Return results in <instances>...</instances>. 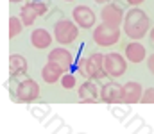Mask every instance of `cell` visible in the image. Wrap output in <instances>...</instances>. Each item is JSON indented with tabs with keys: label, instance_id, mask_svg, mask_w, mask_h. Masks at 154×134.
<instances>
[{
	"label": "cell",
	"instance_id": "15",
	"mask_svg": "<svg viewBox=\"0 0 154 134\" xmlns=\"http://www.w3.org/2000/svg\"><path fill=\"white\" fill-rule=\"evenodd\" d=\"M31 43H32L34 48L43 50V48H47L48 45L52 43V36H50L48 31H45V29H36V31H32V34H31Z\"/></svg>",
	"mask_w": 154,
	"mask_h": 134
},
{
	"label": "cell",
	"instance_id": "10",
	"mask_svg": "<svg viewBox=\"0 0 154 134\" xmlns=\"http://www.w3.org/2000/svg\"><path fill=\"white\" fill-rule=\"evenodd\" d=\"M16 97L22 100V102H32L39 97V86L36 81L32 79H27L23 82H20V86L16 89Z\"/></svg>",
	"mask_w": 154,
	"mask_h": 134
},
{
	"label": "cell",
	"instance_id": "7",
	"mask_svg": "<svg viewBox=\"0 0 154 134\" xmlns=\"http://www.w3.org/2000/svg\"><path fill=\"white\" fill-rule=\"evenodd\" d=\"M72 16H74V22L82 29H91L95 25V20H97L95 13L88 5H77L72 11Z\"/></svg>",
	"mask_w": 154,
	"mask_h": 134
},
{
	"label": "cell",
	"instance_id": "18",
	"mask_svg": "<svg viewBox=\"0 0 154 134\" xmlns=\"http://www.w3.org/2000/svg\"><path fill=\"white\" fill-rule=\"evenodd\" d=\"M22 29H23V22L16 16H11V20H9V36L16 38L22 32Z\"/></svg>",
	"mask_w": 154,
	"mask_h": 134
},
{
	"label": "cell",
	"instance_id": "22",
	"mask_svg": "<svg viewBox=\"0 0 154 134\" xmlns=\"http://www.w3.org/2000/svg\"><path fill=\"white\" fill-rule=\"evenodd\" d=\"M127 2H129L131 5H140V4H142L143 0H127Z\"/></svg>",
	"mask_w": 154,
	"mask_h": 134
},
{
	"label": "cell",
	"instance_id": "12",
	"mask_svg": "<svg viewBox=\"0 0 154 134\" xmlns=\"http://www.w3.org/2000/svg\"><path fill=\"white\" fill-rule=\"evenodd\" d=\"M48 61L59 64L63 70H68L70 64H72V54H70L66 48H54V50H50V54H48Z\"/></svg>",
	"mask_w": 154,
	"mask_h": 134
},
{
	"label": "cell",
	"instance_id": "26",
	"mask_svg": "<svg viewBox=\"0 0 154 134\" xmlns=\"http://www.w3.org/2000/svg\"><path fill=\"white\" fill-rule=\"evenodd\" d=\"M66 2H72V0H66Z\"/></svg>",
	"mask_w": 154,
	"mask_h": 134
},
{
	"label": "cell",
	"instance_id": "13",
	"mask_svg": "<svg viewBox=\"0 0 154 134\" xmlns=\"http://www.w3.org/2000/svg\"><path fill=\"white\" fill-rule=\"evenodd\" d=\"M120 93H122V86L116 82H109V84L102 86L100 98L108 104H115V102H120Z\"/></svg>",
	"mask_w": 154,
	"mask_h": 134
},
{
	"label": "cell",
	"instance_id": "24",
	"mask_svg": "<svg viewBox=\"0 0 154 134\" xmlns=\"http://www.w3.org/2000/svg\"><path fill=\"white\" fill-rule=\"evenodd\" d=\"M95 2H99V4H106V2H109V0H95Z\"/></svg>",
	"mask_w": 154,
	"mask_h": 134
},
{
	"label": "cell",
	"instance_id": "6",
	"mask_svg": "<svg viewBox=\"0 0 154 134\" xmlns=\"http://www.w3.org/2000/svg\"><path fill=\"white\" fill-rule=\"evenodd\" d=\"M47 13V5L43 2H29L20 9V20L23 22L25 27L32 25L38 16H43Z\"/></svg>",
	"mask_w": 154,
	"mask_h": 134
},
{
	"label": "cell",
	"instance_id": "8",
	"mask_svg": "<svg viewBox=\"0 0 154 134\" xmlns=\"http://www.w3.org/2000/svg\"><path fill=\"white\" fill-rule=\"evenodd\" d=\"M100 18H102V23L106 25H111V27H116L120 23H124V14H122V9L115 5V4H106L100 11Z\"/></svg>",
	"mask_w": 154,
	"mask_h": 134
},
{
	"label": "cell",
	"instance_id": "1",
	"mask_svg": "<svg viewBox=\"0 0 154 134\" xmlns=\"http://www.w3.org/2000/svg\"><path fill=\"white\" fill-rule=\"evenodd\" d=\"M149 25H151V23H149V18H147V14H145L142 9L134 7V9H131V11L125 13L124 31H125V34H127L129 38H133V40H142V38L147 34Z\"/></svg>",
	"mask_w": 154,
	"mask_h": 134
},
{
	"label": "cell",
	"instance_id": "11",
	"mask_svg": "<svg viewBox=\"0 0 154 134\" xmlns=\"http://www.w3.org/2000/svg\"><path fill=\"white\" fill-rule=\"evenodd\" d=\"M63 72H65V70H63L59 64L48 61V63L43 66V70H41V77H43V81H45L47 84H56L57 81H61Z\"/></svg>",
	"mask_w": 154,
	"mask_h": 134
},
{
	"label": "cell",
	"instance_id": "9",
	"mask_svg": "<svg viewBox=\"0 0 154 134\" xmlns=\"http://www.w3.org/2000/svg\"><path fill=\"white\" fill-rule=\"evenodd\" d=\"M142 95H143V88L140 82H125L122 86V93H120V102H125V104H136L142 100Z\"/></svg>",
	"mask_w": 154,
	"mask_h": 134
},
{
	"label": "cell",
	"instance_id": "16",
	"mask_svg": "<svg viewBox=\"0 0 154 134\" xmlns=\"http://www.w3.org/2000/svg\"><path fill=\"white\" fill-rule=\"evenodd\" d=\"M125 57H127L131 63H142V61L145 59V46L140 45L138 41L129 43L127 48H125Z\"/></svg>",
	"mask_w": 154,
	"mask_h": 134
},
{
	"label": "cell",
	"instance_id": "4",
	"mask_svg": "<svg viewBox=\"0 0 154 134\" xmlns=\"http://www.w3.org/2000/svg\"><path fill=\"white\" fill-rule=\"evenodd\" d=\"M104 70H106V75H109V77H120L127 70V61L116 52L106 54L104 55Z\"/></svg>",
	"mask_w": 154,
	"mask_h": 134
},
{
	"label": "cell",
	"instance_id": "3",
	"mask_svg": "<svg viewBox=\"0 0 154 134\" xmlns=\"http://www.w3.org/2000/svg\"><path fill=\"white\" fill-rule=\"evenodd\" d=\"M120 40V31L116 27L100 23L93 29V41L100 46H111Z\"/></svg>",
	"mask_w": 154,
	"mask_h": 134
},
{
	"label": "cell",
	"instance_id": "21",
	"mask_svg": "<svg viewBox=\"0 0 154 134\" xmlns=\"http://www.w3.org/2000/svg\"><path fill=\"white\" fill-rule=\"evenodd\" d=\"M147 66H149L151 73L154 75V54H152V55H149V59H147Z\"/></svg>",
	"mask_w": 154,
	"mask_h": 134
},
{
	"label": "cell",
	"instance_id": "20",
	"mask_svg": "<svg viewBox=\"0 0 154 134\" xmlns=\"http://www.w3.org/2000/svg\"><path fill=\"white\" fill-rule=\"evenodd\" d=\"M142 102H143V104H154V88H149V89L143 91Z\"/></svg>",
	"mask_w": 154,
	"mask_h": 134
},
{
	"label": "cell",
	"instance_id": "14",
	"mask_svg": "<svg viewBox=\"0 0 154 134\" xmlns=\"http://www.w3.org/2000/svg\"><path fill=\"white\" fill-rule=\"evenodd\" d=\"M77 95H79V98L82 102L91 104V102H97V97L100 93L97 91V86L93 82H84V84H81V88L77 89Z\"/></svg>",
	"mask_w": 154,
	"mask_h": 134
},
{
	"label": "cell",
	"instance_id": "23",
	"mask_svg": "<svg viewBox=\"0 0 154 134\" xmlns=\"http://www.w3.org/2000/svg\"><path fill=\"white\" fill-rule=\"evenodd\" d=\"M149 36H151V41H152V43H154V29H152V31H151V34H149Z\"/></svg>",
	"mask_w": 154,
	"mask_h": 134
},
{
	"label": "cell",
	"instance_id": "19",
	"mask_svg": "<svg viewBox=\"0 0 154 134\" xmlns=\"http://www.w3.org/2000/svg\"><path fill=\"white\" fill-rule=\"evenodd\" d=\"M61 86H63L65 89L75 88V77H74L72 73H65V75L61 77Z\"/></svg>",
	"mask_w": 154,
	"mask_h": 134
},
{
	"label": "cell",
	"instance_id": "17",
	"mask_svg": "<svg viewBox=\"0 0 154 134\" xmlns=\"http://www.w3.org/2000/svg\"><path fill=\"white\" fill-rule=\"evenodd\" d=\"M9 70L13 75H22L27 72V59L20 54H13L9 57Z\"/></svg>",
	"mask_w": 154,
	"mask_h": 134
},
{
	"label": "cell",
	"instance_id": "25",
	"mask_svg": "<svg viewBox=\"0 0 154 134\" xmlns=\"http://www.w3.org/2000/svg\"><path fill=\"white\" fill-rule=\"evenodd\" d=\"M11 2H23V0H11Z\"/></svg>",
	"mask_w": 154,
	"mask_h": 134
},
{
	"label": "cell",
	"instance_id": "2",
	"mask_svg": "<svg viewBox=\"0 0 154 134\" xmlns=\"http://www.w3.org/2000/svg\"><path fill=\"white\" fill-rule=\"evenodd\" d=\"M79 25L70 22V20H61L54 25V38L56 41L61 45H70L72 41H75L79 36Z\"/></svg>",
	"mask_w": 154,
	"mask_h": 134
},
{
	"label": "cell",
	"instance_id": "5",
	"mask_svg": "<svg viewBox=\"0 0 154 134\" xmlns=\"http://www.w3.org/2000/svg\"><path fill=\"white\" fill-rule=\"evenodd\" d=\"M84 75L88 79H102L106 77L104 70V55L102 54H91L84 63Z\"/></svg>",
	"mask_w": 154,
	"mask_h": 134
}]
</instances>
